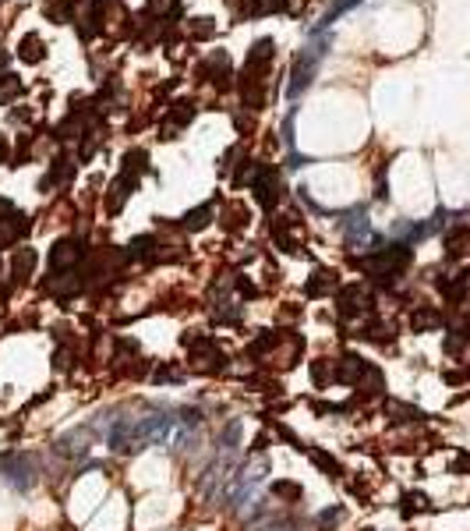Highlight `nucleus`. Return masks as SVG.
<instances>
[{"instance_id":"nucleus-1","label":"nucleus","mask_w":470,"mask_h":531,"mask_svg":"<svg viewBox=\"0 0 470 531\" xmlns=\"http://www.w3.org/2000/svg\"><path fill=\"white\" fill-rule=\"evenodd\" d=\"M181 344L188 347V361L198 376H219V372H226V361L230 358H226V351L209 333H184Z\"/></svg>"},{"instance_id":"nucleus-2","label":"nucleus","mask_w":470,"mask_h":531,"mask_svg":"<svg viewBox=\"0 0 470 531\" xmlns=\"http://www.w3.org/2000/svg\"><path fill=\"white\" fill-rule=\"evenodd\" d=\"M407 266H410V248H407V244L378 248V252H372V255L357 259V269H361V273H368L372 280H382V284L396 280Z\"/></svg>"},{"instance_id":"nucleus-3","label":"nucleus","mask_w":470,"mask_h":531,"mask_svg":"<svg viewBox=\"0 0 470 531\" xmlns=\"http://www.w3.org/2000/svg\"><path fill=\"white\" fill-rule=\"evenodd\" d=\"M375 312V294L365 284H347L336 291V316L340 319H365Z\"/></svg>"},{"instance_id":"nucleus-4","label":"nucleus","mask_w":470,"mask_h":531,"mask_svg":"<svg viewBox=\"0 0 470 531\" xmlns=\"http://www.w3.org/2000/svg\"><path fill=\"white\" fill-rule=\"evenodd\" d=\"M255 199H258V206L262 210H276L283 199V177L276 167H258V174H255Z\"/></svg>"},{"instance_id":"nucleus-5","label":"nucleus","mask_w":470,"mask_h":531,"mask_svg":"<svg viewBox=\"0 0 470 531\" xmlns=\"http://www.w3.org/2000/svg\"><path fill=\"white\" fill-rule=\"evenodd\" d=\"M82 259H85V244L75 241V237H64V241H57L53 252H50V273H68V269H75Z\"/></svg>"},{"instance_id":"nucleus-6","label":"nucleus","mask_w":470,"mask_h":531,"mask_svg":"<svg viewBox=\"0 0 470 531\" xmlns=\"http://www.w3.org/2000/svg\"><path fill=\"white\" fill-rule=\"evenodd\" d=\"M273 237H276V244H280L283 252H290V255H301V248H304V227H301L297 216L276 220L273 223Z\"/></svg>"},{"instance_id":"nucleus-7","label":"nucleus","mask_w":470,"mask_h":531,"mask_svg":"<svg viewBox=\"0 0 470 531\" xmlns=\"http://www.w3.org/2000/svg\"><path fill=\"white\" fill-rule=\"evenodd\" d=\"M365 368H368V361L347 351V354H340V358L333 361V383L357 386V383H361V376H365Z\"/></svg>"},{"instance_id":"nucleus-8","label":"nucleus","mask_w":470,"mask_h":531,"mask_svg":"<svg viewBox=\"0 0 470 531\" xmlns=\"http://www.w3.org/2000/svg\"><path fill=\"white\" fill-rule=\"evenodd\" d=\"M32 269H36V252H32V248H18V252L11 255V284H14V287L28 284V280H32Z\"/></svg>"},{"instance_id":"nucleus-9","label":"nucleus","mask_w":470,"mask_h":531,"mask_svg":"<svg viewBox=\"0 0 470 531\" xmlns=\"http://www.w3.org/2000/svg\"><path fill=\"white\" fill-rule=\"evenodd\" d=\"M340 287V273L336 269H315V277L304 284V294L308 298H322V294H336Z\"/></svg>"},{"instance_id":"nucleus-10","label":"nucleus","mask_w":470,"mask_h":531,"mask_svg":"<svg viewBox=\"0 0 470 531\" xmlns=\"http://www.w3.org/2000/svg\"><path fill=\"white\" fill-rule=\"evenodd\" d=\"M297 450H301V453H308V457H311V460H315V464L329 475V478H343V475H347V471H343V464H340L336 457H329L325 450H318V446H311V443H301Z\"/></svg>"},{"instance_id":"nucleus-11","label":"nucleus","mask_w":470,"mask_h":531,"mask_svg":"<svg viewBox=\"0 0 470 531\" xmlns=\"http://www.w3.org/2000/svg\"><path fill=\"white\" fill-rule=\"evenodd\" d=\"M442 322H446V316H442L439 309L421 305V309H414V316H410V329H414V333H432V329H442Z\"/></svg>"},{"instance_id":"nucleus-12","label":"nucleus","mask_w":470,"mask_h":531,"mask_svg":"<svg viewBox=\"0 0 470 531\" xmlns=\"http://www.w3.org/2000/svg\"><path fill=\"white\" fill-rule=\"evenodd\" d=\"M315 61H318V50H311V57H308V53H301V57H297L293 82H290V96H297V93L311 82V75H315Z\"/></svg>"},{"instance_id":"nucleus-13","label":"nucleus","mask_w":470,"mask_h":531,"mask_svg":"<svg viewBox=\"0 0 470 531\" xmlns=\"http://www.w3.org/2000/svg\"><path fill=\"white\" fill-rule=\"evenodd\" d=\"M75 177V156H57L53 160V167H50V174L43 177V188H61V185H68Z\"/></svg>"},{"instance_id":"nucleus-14","label":"nucleus","mask_w":470,"mask_h":531,"mask_svg":"<svg viewBox=\"0 0 470 531\" xmlns=\"http://www.w3.org/2000/svg\"><path fill=\"white\" fill-rule=\"evenodd\" d=\"M95 7H99V0H78L75 21H78V32H82L85 39H93L95 32H99V14H95Z\"/></svg>"},{"instance_id":"nucleus-15","label":"nucleus","mask_w":470,"mask_h":531,"mask_svg":"<svg viewBox=\"0 0 470 531\" xmlns=\"http://www.w3.org/2000/svg\"><path fill=\"white\" fill-rule=\"evenodd\" d=\"M191 117H194V103H191V100L174 103V110H170V120H163V138H177L174 131H177V128H184Z\"/></svg>"},{"instance_id":"nucleus-16","label":"nucleus","mask_w":470,"mask_h":531,"mask_svg":"<svg viewBox=\"0 0 470 531\" xmlns=\"http://www.w3.org/2000/svg\"><path fill=\"white\" fill-rule=\"evenodd\" d=\"M131 188H138V181H131V177H124V174H120V177L113 181L110 195H106V212H120V210H124V202H127Z\"/></svg>"},{"instance_id":"nucleus-17","label":"nucleus","mask_w":470,"mask_h":531,"mask_svg":"<svg viewBox=\"0 0 470 531\" xmlns=\"http://www.w3.org/2000/svg\"><path fill=\"white\" fill-rule=\"evenodd\" d=\"M127 259L156 262V259H160V241H156L152 234H142V237H135V241H131V248H127Z\"/></svg>"},{"instance_id":"nucleus-18","label":"nucleus","mask_w":470,"mask_h":531,"mask_svg":"<svg viewBox=\"0 0 470 531\" xmlns=\"http://www.w3.org/2000/svg\"><path fill=\"white\" fill-rule=\"evenodd\" d=\"M446 255H449V259L470 255V227H453V230L446 234Z\"/></svg>"},{"instance_id":"nucleus-19","label":"nucleus","mask_w":470,"mask_h":531,"mask_svg":"<svg viewBox=\"0 0 470 531\" xmlns=\"http://www.w3.org/2000/svg\"><path fill=\"white\" fill-rule=\"evenodd\" d=\"M361 340H372V344H392L396 340V326L392 322H368L357 329Z\"/></svg>"},{"instance_id":"nucleus-20","label":"nucleus","mask_w":470,"mask_h":531,"mask_svg":"<svg viewBox=\"0 0 470 531\" xmlns=\"http://www.w3.org/2000/svg\"><path fill=\"white\" fill-rule=\"evenodd\" d=\"M149 170V156L142 153V149H131L127 156H124V167H120V174L124 177H131V181H142V174Z\"/></svg>"},{"instance_id":"nucleus-21","label":"nucleus","mask_w":470,"mask_h":531,"mask_svg":"<svg viewBox=\"0 0 470 531\" xmlns=\"http://www.w3.org/2000/svg\"><path fill=\"white\" fill-rule=\"evenodd\" d=\"M385 415L392 418L396 425H407V422H421L424 415L417 411V408H410V404H403V401H389L385 404Z\"/></svg>"},{"instance_id":"nucleus-22","label":"nucleus","mask_w":470,"mask_h":531,"mask_svg":"<svg viewBox=\"0 0 470 531\" xmlns=\"http://www.w3.org/2000/svg\"><path fill=\"white\" fill-rule=\"evenodd\" d=\"M18 57H21L25 64H39V61L46 57V50H43V39H39V36H25V39L18 43Z\"/></svg>"},{"instance_id":"nucleus-23","label":"nucleus","mask_w":470,"mask_h":531,"mask_svg":"<svg viewBox=\"0 0 470 531\" xmlns=\"http://www.w3.org/2000/svg\"><path fill=\"white\" fill-rule=\"evenodd\" d=\"M212 212H216L212 202H205V206L191 210L188 216H184V230H205V227H209V220H212Z\"/></svg>"},{"instance_id":"nucleus-24","label":"nucleus","mask_w":470,"mask_h":531,"mask_svg":"<svg viewBox=\"0 0 470 531\" xmlns=\"http://www.w3.org/2000/svg\"><path fill=\"white\" fill-rule=\"evenodd\" d=\"M273 496H276L280 503H297V500L304 496V489H301L297 482H286V478H283V482H273Z\"/></svg>"},{"instance_id":"nucleus-25","label":"nucleus","mask_w":470,"mask_h":531,"mask_svg":"<svg viewBox=\"0 0 470 531\" xmlns=\"http://www.w3.org/2000/svg\"><path fill=\"white\" fill-rule=\"evenodd\" d=\"M311 379H315V386H318V390H325V386L333 383V361H325V358L311 361Z\"/></svg>"},{"instance_id":"nucleus-26","label":"nucleus","mask_w":470,"mask_h":531,"mask_svg":"<svg viewBox=\"0 0 470 531\" xmlns=\"http://www.w3.org/2000/svg\"><path fill=\"white\" fill-rule=\"evenodd\" d=\"M21 96V78L18 75H0V103H11Z\"/></svg>"},{"instance_id":"nucleus-27","label":"nucleus","mask_w":470,"mask_h":531,"mask_svg":"<svg viewBox=\"0 0 470 531\" xmlns=\"http://www.w3.org/2000/svg\"><path fill=\"white\" fill-rule=\"evenodd\" d=\"M417 510H428V496L424 493H407L403 496V517H414Z\"/></svg>"},{"instance_id":"nucleus-28","label":"nucleus","mask_w":470,"mask_h":531,"mask_svg":"<svg viewBox=\"0 0 470 531\" xmlns=\"http://www.w3.org/2000/svg\"><path fill=\"white\" fill-rule=\"evenodd\" d=\"M340 521H343V507H329V510H322V514H318V528H322V531H333Z\"/></svg>"},{"instance_id":"nucleus-29","label":"nucleus","mask_w":470,"mask_h":531,"mask_svg":"<svg viewBox=\"0 0 470 531\" xmlns=\"http://www.w3.org/2000/svg\"><path fill=\"white\" fill-rule=\"evenodd\" d=\"M212 32H216L212 18H194V21H191V36H194V39H209Z\"/></svg>"},{"instance_id":"nucleus-30","label":"nucleus","mask_w":470,"mask_h":531,"mask_svg":"<svg viewBox=\"0 0 470 531\" xmlns=\"http://www.w3.org/2000/svg\"><path fill=\"white\" fill-rule=\"evenodd\" d=\"M152 379H156V383H177V379H181V368H177V365H160V368L152 372Z\"/></svg>"},{"instance_id":"nucleus-31","label":"nucleus","mask_w":470,"mask_h":531,"mask_svg":"<svg viewBox=\"0 0 470 531\" xmlns=\"http://www.w3.org/2000/svg\"><path fill=\"white\" fill-rule=\"evenodd\" d=\"M223 216H226V227H230V230H241V227H244V206H226Z\"/></svg>"},{"instance_id":"nucleus-32","label":"nucleus","mask_w":470,"mask_h":531,"mask_svg":"<svg viewBox=\"0 0 470 531\" xmlns=\"http://www.w3.org/2000/svg\"><path fill=\"white\" fill-rule=\"evenodd\" d=\"M177 7V0H149V14H167V11H174Z\"/></svg>"},{"instance_id":"nucleus-33","label":"nucleus","mask_w":470,"mask_h":531,"mask_svg":"<svg viewBox=\"0 0 470 531\" xmlns=\"http://www.w3.org/2000/svg\"><path fill=\"white\" fill-rule=\"evenodd\" d=\"M354 4H357V0H336V4H333V7H329V14H325V21H333V18H336V14H343V11H350V7H354Z\"/></svg>"},{"instance_id":"nucleus-34","label":"nucleus","mask_w":470,"mask_h":531,"mask_svg":"<svg viewBox=\"0 0 470 531\" xmlns=\"http://www.w3.org/2000/svg\"><path fill=\"white\" fill-rule=\"evenodd\" d=\"M449 471H453V475H470V453H460V457L453 460Z\"/></svg>"},{"instance_id":"nucleus-35","label":"nucleus","mask_w":470,"mask_h":531,"mask_svg":"<svg viewBox=\"0 0 470 531\" xmlns=\"http://www.w3.org/2000/svg\"><path fill=\"white\" fill-rule=\"evenodd\" d=\"M46 14H50L53 21H64V18H68V7H64V4H50V7H46Z\"/></svg>"},{"instance_id":"nucleus-36","label":"nucleus","mask_w":470,"mask_h":531,"mask_svg":"<svg viewBox=\"0 0 470 531\" xmlns=\"http://www.w3.org/2000/svg\"><path fill=\"white\" fill-rule=\"evenodd\" d=\"M266 446H269V435H258V439H255V443H251V450H255V453H262V450H266Z\"/></svg>"},{"instance_id":"nucleus-37","label":"nucleus","mask_w":470,"mask_h":531,"mask_svg":"<svg viewBox=\"0 0 470 531\" xmlns=\"http://www.w3.org/2000/svg\"><path fill=\"white\" fill-rule=\"evenodd\" d=\"M7 153H11V145H7V138L0 135V163H7Z\"/></svg>"},{"instance_id":"nucleus-38","label":"nucleus","mask_w":470,"mask_h":531,"mask_svg":"<svg viewBox=\"0 0 470 531\" xmlns=\"http://www.w3.org/2000/svg\"><path fill=\"white\" fill-rule=\"evenodd\" d=\"M226 4H237V0H226Z\"/></svg>"}]
</instances>
